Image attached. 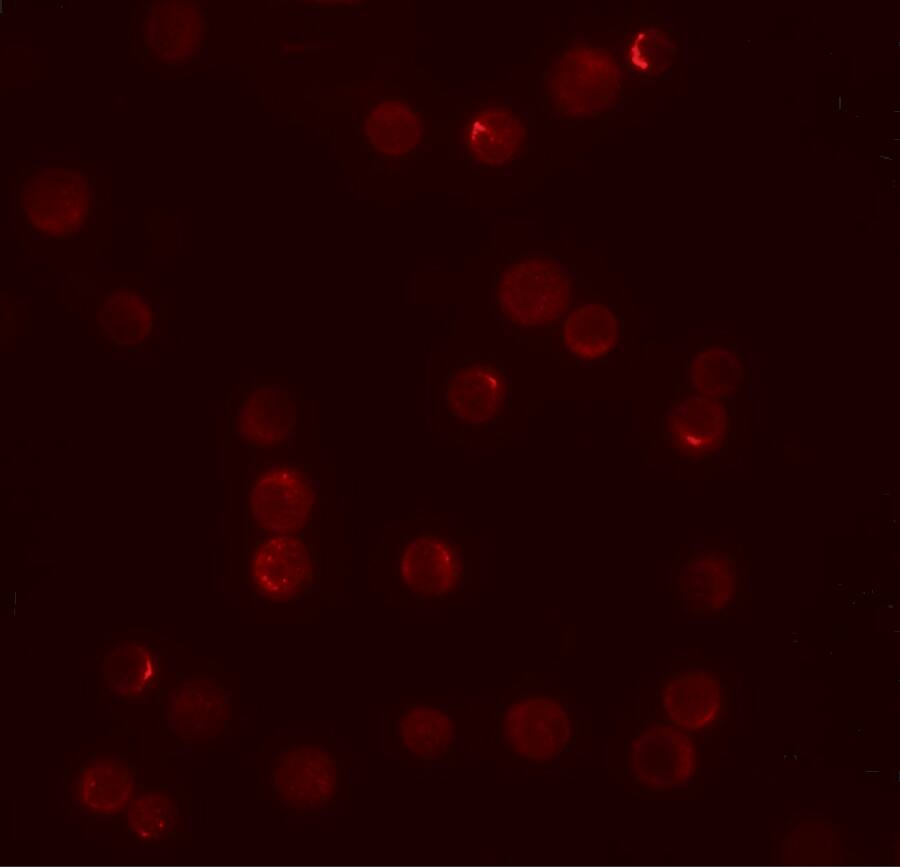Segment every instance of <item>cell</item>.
I'll return each instance as SVG.
<instances>
[{
	"label": "cell",
	"mask_w": 900,
	"mask_h": 867,
	"mask_svg": "<svg viewBox=\"0 0 900 867\" xmlns=\"http://www.w3.org/2000/svg\"><path fill=\"white\" fill-rule=\"evenodd\" d=\"M573 292L569 271L545 255L519 258L500 273L496 305L501 315L520 327H541L568 312Z\"/></svg>",
	"instance_id": "1"
},
{
	"label": "cell",
	"mask_w": 900,
	"mask_h": 867,
	"mask_svg": "<svg viewBox=\"0 0 900 867\" xmlns=\"http://www.w3.org/2000/svg\"><path fill=\"white\" fill-rule=\"evenodd\" d=\"M547 77L550 104L570 118L605 112L616 103L621 91L616 57L594 46L563 52L551 65Z\"/></svg>",
	"instance_id": "2"
},
{
	"label": "cell",
	"mask_w": 900,
	"mask_h": 867,
	"mask_svg": "<svg viewBox=\"0 0 900 867\" xmlns=\"http://www.w3.org/2000/svg\"><path fill=\"white\" fill-rule=\"evenodd\" d=\"M500 739L516 756L536 763L558 757L566 748L572 723L561 701L545 693L515 696L500 713Z\"/></svg>",
	"instance_id": "3"
},
{
	"label": "cell",
	"mask_w": 900,
	"mask_h": 867,
	"mask_svg": "<svg viewBox=\"0 0 900 867\" xmlns=\"http://www.w3.org/2000/svg\"><path fill=\"white\" fill-rule=\"evenodd\" d=\"M315 491L306 467L282 464L259 469L247 493L254 526L271 535H290L308 522Z\"/></svg>",
	"instance_id": "4"
},
{
	"label": "cell",
	"mask_w": 900,
	"mask_h": 867,
	"mask_svg": "<svg viewBox=\"0 0 900 867\" xmlns=\"http://www.w3.org/2000/svg\"><path fill=\"white\" fill-rule=\"evenodd\" d=\"M631 771L650 791L681 788L694 776L696 747L688 730L669 722L645 727L630 745Z\"/></svg>",
	"instance_id": "5"
},
{
	"label": "cell",
	"mask_w": 900,
	"mask_h": 867,
	"mask_svg": "<svg viewBox=\"0 0 900 867\" xmlns=\"http://www.w3.org/2000/svg\"><path fill=\"white\" fill-rule=\"evenodd\" d=\"M401 586L418 601L445 599L464 582L462 553L442 532H416L399 558Z\"/></svg>",
	"instance_id": "6"
},
{
	"label": "cell",
	"mask_w": 900,
	"mask_h": 867,
	"mask_svg": "<svg viewBox=\"0 0 900 867\" xmlns=\"http://www.w3.org/2000/svg\"><path fill=\"white\" fill-rule=\"evenodd\" d=\"M255 590L271 602H292L312 584L310 551L301 538L272 535L260 540L251 562Z\"/></svg>",
	"instance_id": "7"
},
{
	"label": "cell",
	"mask_w": 900,
	"mask_h": 867,
	"mask_svg": "<svg viewBox=\"0 0 900 867\" xmlns=\"http://www.w3.org/2000/svg\"><path fill=\"white\" fill-rule=\"evenodd\" d=\"M464 144L474 160L501 166L525 151L527 131L519 114L502 102L492 101L467 117Z\"/></svg>",
	"instance_id": "8"
},
{
	"label": "cell",
	"mask_w": 900,
	"mask_h": 867,
	"mask_svg": "<svg viewBox=\"0 0 900 867\" xmlns=\"http://www.w3.org/2000/svg\"><path fill=\"white\" fill-rule=\"evenodd\" d=\"M335 760L315 747L284 753L273 768L275 787L291 804L315 808L331 800L336 788Z\"/></svg>",
	"instance_id": "9"
},
{
	"label": "cell",
	"mask_w": 900,
	"mask_h": 867,
	"mask_svg": "<svg viewBox=\"0 0 900 867\" xmlns=\"http://www.w3.org/2000/svg\"><path fill=\"white\" fill-rule=\"evenodd\" d=\"M507 388L503 371L484 363L465 365L449 376L448 407L467 424H483L500 415Z\"/></svg>",
	"instance_id": "10"
},
{
	"label": "cell",
	"mask_w": 900,
	"mask_h": 867,
	"mask_svg": "<svg viewBox=\"0 0 900 867\" xmlns=\"http://www.w3.org/2000/svg\"><path fill=\"white\" fill-rule=\"evenodd\" d=\"M666 722L701 731L718 718L722 693L717 680L705 672H685L667 678L659 694Z\"/></svg>",
	"instance_id": "11"
},
{
	"label": "cell",
	"mask_w": 900,
	"mask_h": 867,
	"mask_svg": "<svg viewBox=\"0 0 900 867\" xmlns=\"http://www.w3.org/2000/svg\"><path fill=\"white\" fill-rule=\"evenodd\" d=\"M725 430V410L709 398L692 397L677 402L667 418L672 448L688 459H701L716 452L722 446Z\"/></svg>",
	"instance_id": "12"
},
{
	"label": "cell",
	"mask_w": 900,
	"mask_h": 867,
	"mask_svg": "<svg viewBox=\"0 0 900 867\" xmlns=\"http://www.w3.org/2000/svg\"><path fill=\"white\" fill-rule=\"evenodd\" d=\"M295 423L289 394L277 386L253 387L238 408V432L253 448L275 447L286 440Z\"/></svg>",
	"instance_id": "13"
},
{
	"label": "cell",
	"mask_w": 900,
	"mask_h": 867,
	"mask_svg": "<svg viewBox=\"0 0 900 867\" xmlns=\"http://www.w3.org/2000/svg\"><path fill=\"white\" fill-rule=\"evenodd\" d=\"M369 112L364 131L372 146L381 153L394 156L411 153L427 136L425 114L407 101L382 100Z\"/></svg>",
	"instance_id": "14"
},
{
	"label": "cell",
	"mask_w": 900,
	"mask_h": 867,
	"mask_svg": "<svg viewBox=\"0 0 900 867\" xmlns=\"http://www.w3.org/2000/svg\"><path fill=\"white\" fill-rule=\"evenodd\" d=\"M562 338L577 359L595 361L610 354L619 339V321L601 303H587L573 309L562 324Z\"/></svg>",
	"instance_id": "15"
},
{
	"label": "cell",
	"mask_w": 900,
	"mask_h": 867,
	"mask_svg": "<svg viewBox=\"0 0 900 867\" xmlns=\"http://www.w3.org/2000/svg\"><path fill=\"white\" fill-rule=\"evenodd\" d=\"M736 583L735 561L727 553H702L687 562L685 588L696 612L728 607L735 598Z\"/></svg>",
	"instance_id": "16"
},
{
	"label": "cell",
	"mask_w": 900,
	"mask_h": 867,
	"mask_svg": "<svg viewBox=\"0 0 900 867\" xmlns=\"http://www.w3.org/2000/svg\"><path fill=\"white\" fill-rule=\"evenodd\" d=\"M452 718L436 705L410 704L400 718V739L405 747L422 760L446 756L455 743Z\"/></svg>",
	"instance_id": "17"
},
{
	"label": "cell",
	"mask_w": 900,
	"mask_h": 867,
	"mask_svg": "<svg viewBox=\"0 0 900 867\" xmlns=\"http://www.w3.org/2000/svg\"><path fill=\"white\" fill-rule=\"evenodd\" d=\"M131 793V776L125 765L114 761H96L83 769L79 795L87 811L116 813L125 808Z\"/></svg>",
	"instance_id": "18"
},
{
	"label": "cell",
	"mask_w": 900,
	"mask_h": 867,
	"mask_svg": "<svg viewBox=\"0 0 900 867\" xmlns=\"http://www.w3.org/2000/svg\"><path fill=\"white\" fill-rule=\"evenodd\" d=\"M730 355L721 348H712L697 355L691 366V381L698 392L709 399L720 398L731 386Z\"/></svg>",
	"instance_id": "19"
},
{
	"label": "cell",
	"mask_w": 900,
	"mask_h": 867,
	"mask_svg": "<svg viewBox=\"0 0 900 867\" xmlns=\"http://www.w3.org/2000/svg\"><path fill=\"white\" fill-rule=\"evenodd\" d=\"M673 44L659 29L638 31L627 46V56L635 70L644 75H658L669 65Z\"/></svg>",
	"instance_id": "20"
},
{
	"label": "cell",
	"mask_w": 900,
	"mask_h": 867,
	"mask_svg": "<svg viewBox=\"0 0 900 867\" xmlns=\"http://www.w3.org/2000/svg\"><path fill=\"white\" fill-rule=\"evenodd\" d=\"M135 815L131 817V827L139 839L152 841L168 835L176 823L174 807L171 800L163 795L150 794L133 807Z\"/></svg>",
	"instance_id": "21"
},
{
	"label": "cell",
	"mask_w": 900,
	"mask_h": 867,
	"mask_svg": "<svg viewBox=\"0 0 900 867\" xmlns=\"http://www.w3.org/2000/svg\"><path fill=\"white\" fill-rule=\"evenodd\" d=\"M322 48V41H304L301 50L306 53H319Z\"/></svg>",
	"instance_id": "22"
},
{
	"label": "cell",
	"mask_w": 900,
	"mask_h": 867,
	"mask_svg": "<svg viewBox=\"0 0 900 867\" xmlns=\"http://www.w3.org/2000/svg\"><path fill=\"white\" fill-rule=\"evenodd\" d=\"M279 44H280L279 56L282 57V56L287 55L290 52L291 47H292L290 45V43L285 40H280Z\"/></svg>",
	"instance_id": "23"
},
{
	"label": "cell",
	"mask_w": 900,
	"mask_h": 867,
	"mask_svg": "<svg viewBox=\"0 0 900 867\" xmlns=\"http://www.w3.org/2000/svg\"><path fill=\"white\" fill-rule=\"evenodd\" d=\"M286 63L289 65H303L305 58L303 56L288 57Z\"/></svg>",
	"instance_id": "24"
},
{
	"label": "cell",
	"mask_w": 900,
	"mask_h": 867,
	"mask_svg": "<svg viewBox=\"0 0 900 867\" xmlns=\"http://www.w3.org/2000/svg\"><path fill=\"white\" fill-rule=\"evenodd\" d=\"M303 15L309 18L319 17L321 15V11L319 9H304Z\"/></svg>",
	"instance_id": "25"
},
{
	"label": "cell",
	"mask_w": 900,
	"mask_h": 867,
	"mask_svg": "<svg viewBox=\"0 0 900 867\" xmlns=\"http://www.w3.org/2000/svg\"><path fill=\"white\" fill-rule=\"evenodd\" d=\"M267 7L278 8V7H280V3H279V1H276V0L275 1L269 0V1H267Z\"/></svg>",
	"instance_id": "26"
},
{
	"label": "cell",
	"mask_w": 900,
	"mask_h": 867,
	"mask_svg": "<svg viewBox=\"0 0 900 867\" xmlns=\"http://www.w3.org/2000/svg\"><path fill=\"white\" fill-rule=\"evenodd\" d=\"M287 37L289 39H298V31H289Z\"/></svg>",
	"instance_id": "27"
},
{
	"label": "cell",
	"mask_w": 900,
	"mask_h": 867,
	"mask_svg": "<svg viewBox=\"0 0 900 867\" xmlns=\"http://www.w3.org/2000/svg\"><path fill=\"white\" fill-rule=\"evenodd\" d=\"M271 117H272L273 120H279V119L281 118V113H279V112H272V113H271Z\"/></svg>",
	"instance_id": "28"
},
{
	"label": "cell",
	"mask_w": 900,
	"mask_h": 867,
	"mask_svg": "<svg viewBox=\"0 0 900 867\" xmlns=\"http://www.w3.org/2000/svg\"><path fill=\"white\" fill-rule=\"evenodd\" d=\"M304 38H305V32L303 30H299L298 31V39L302 40Z\"/></svg>",
	"instance_id": "29"
},
{
	"label": "cell",
	"mask_w": 900,
	"mask_h": 867,
	"mask_svg": "<svg viewBox=\"0 0 900 867\" xmlns=\"http://www.w3.org/2000/svg\"><path fill=\"white\" fill-rule=\"evenodd\" d=\"M255 86H256L255 80H249V81H248V87H249V88H255Z\"/></svg>",
	"instance_id": "30"
},
{
	"label": "cell",
	"mask_w": 900,
	"mask_h": 867,
	"mask_svg": "<svg viewBox=\"0 0 900 867\" xmlns=\"http://www.w3.org/2000/svg\"><path fill=\"white\" fill-rule=\"evenodd\" d=\"M314 135H315V136H320V135H321V129H320V128H316V129L314 130Z\"/></svg>",
	"instance_id": "31"
},
{
	"label": "cell",
	"mask_w": 900,
	"mask_h": 867,
	"mask_svg": "<svg viewBox=\"0 0 900 867\" xmlns=\"http://www.w3.org/2000/svg\"><path fill=\"white\" fill-rule=\"evenodd\" d=\"M295 3L297 5H304L306 3V1L305 0H296Z\"/></svg>",
	"instance_id": "32"
},
{
	"label": "cell",
	"mask_w": 900,
	"mask_h": 867,
	"mask_svg": "<svg viewBox=\"0 0 900 867\" xmlns=\"http://www.w3.org/2000/svg\"><path fill=\"white\" fill-rule=\"evenodd\" d=\"M232 66H233V67H232V70H233V71H239V70H240V65H232Z\"/></svg>",
	"instance_id": "33"
},
{
	"label": "cell",
	"mask_w": 900,
	"mask_h": 867,
	"mask_svg": "<svg viewBox=\"0 0 900 867\" xmlns=\"http://www.w3.org/2000/svg\"><path fill=\"white\" fill-rule=\"evenodd\" d=\"M288 2V0H279L280 5H287Z\"/></svg>",
	"instance_id": "34"
},
{
	"label": "cell",
	"mask_w": 900,
	"mask_h": 867,
	"mask_svg": "<svg viewBox=\"0 0 900 867\" xmlns=\"http://www.w3.org/2000/svg\"><path fill=\"white\" fill-rule=\"evenodd\" d=\"M257 32H271V30H257Z\"/></svg>",
	"instance_id": "35"
},
{
	"label": "cell",
	"mask_w": 900,
	"mask_h": 867,
	"mask_svg": "<svg viewBox=\"0 0 900 867\" xmlns=\"http://www.w3.org/2000/svg\"><path fill=\"white\" fill-rule=\"evenodd\" d=\"M31 446H32V441H29V447H31Z\"/></svg>",
	"instance_id": "36"
},
{
	"label": "cell",
	"mask_w": 900,
	"mask_h": 867,
	"mask_svg": "<svg viewBox=\"0 0 900 867\" xmlns=\"http://www.w3.org/2000/svg\"><path fill=\"white\" fill-rule=\"evenodd\" d=\"M71 446H72V441H69V447H71Z\"/></svg>",
	"instance_id": "37"
},
{
	"label": "cell",
	"mask_w": 900,
	"mask_h": 867,
	"mask_svg": "<svg viewBox=\"0 0 900 867\" xmlns=\"http://www.w3.org/2000/svg\"><path fill=\"white\" fill-rule=\"evenodd\" d=\"M13 462H14V463L16 462V457H13Z\"/></svg>",
	"instance_id": "38"
},
{
	"label": "cell",
	"mask_w": 900,
	"mask_h": 867,
	"mask_svg": "<svg viewBox=\"0 0 900 867\" xmlns=\"http://www.w3.org/2000/svg\"><path fill=\"white\" fill-rule=\"evenodd\" d=\"M256 22H257V19H256V17H254V23H256Z\"/></svg>",
	"instance_id": "39"
}]
</instances>
